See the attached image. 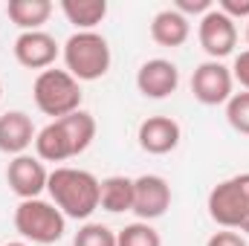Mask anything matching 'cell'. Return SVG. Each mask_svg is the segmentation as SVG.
Masks as SVG:
<instances>
[{"label":"cell","mask_w":249,"mask_h":246,"mask_svg":"<svg viewBox=\"0 0 249 246\" xmlns=\"http://www.w3.org/2000/svg\"><path fill=\"white\" fill-rule=\"evenodd\" d=\"M6 246H32V244H26V241H23V244H6Z\"/></svg>","instance_id":"26"},{"label":"cell","mask_w":249,"mask_h":246,"mask_svg":"<svg viewBox=\"0 0 249 246\" xmlns=\"http://www.w3.org/2000/svg\"><path fill=\"white\" fill-rule=\"evenodd\" d=\"M99 183L102 180H96L84 168L61 165V168L50 171L47 191H50L53 203L61 209L64 217H70V220H87L99 209Z\"/></svg>","instance_id":"2"},{"label":"cell","mask_w":249,"mask_h":246,"mask_svg":"<svg viewBox=\"0 0 249 246\" xmlns=\"http://www.w3.org/2000/svg\"><path fill=\"white\" fill-rule=\"evenodd\" d=\"M247 44H249V20H247Z\"/></svg>","instance_id":"27"},{"label":"cell","mask_w":249,"mask_h":246,"mask_svg":"<svg viewBox=\"0 0 249 246\" xmlns=\"http://www.w3.org/2000/svg\"><path fill=\"white\" fill-rule=\"evenodd\" d=\"M61 55V47H58V41L50 35V32H44V29H38V32H20L18 38H15V61L20 64V67H26V70H50L55 58Z\"/></svg>","instance_id":"11"},{"label":"cell","mask_w":249,"mask_h":246,"mask_svg":"<svg viewBox=\"0 0 249 246\" xmlns=\"http://www.w3.org/2000/svg\"><path fill=\"white\" fill-rule=\"evenodd\" d=\"M61 12L78 32H96L107 18V0H61Z\"/></svg>","instance_id":"18"},{"label":"cell","mask_w":249,"mask_h":246,"mask_svg":"<svg viewBox=\"0 0 249 246\" xmlns=\"http://www.w3.org/2000/svg\"><path fill=\"white\" fill-rule=\"evenodd\" d=\"M15 229L18 235L32 246H50L58 244L67 232V217L61 209L50 200H20L15 209Z\"/></svg>","instance_id":"4"},{"label":"cell","mask_w":249,"mask_h":246,"mask_svg":"<svg viewBox=\"0 0 249 246\" xmlns=\"http://www.w3.org/2000/svg\"><path fill=\"white\" fill-rule=\"evenodd\" d=\"M174 9H177L180 15H186V18H191V15H200V18H203L206 12L214 9V3H212V0H177Z\"/></svg>","instance_id":"23"},{"label":"cell","mask_w":249,"mask_h":246,"mask_svg":"<svg viewBox=\"0 0 249 246\" xmlns=\"http://www.w3.org/2000/svg\"><path fill=\"white\" fill-rule=\"evenodd\" d=\"M191 35V20L186 15H180L174 6L171 9H162L154 15L151 20V38L160 44V47H183Z\"/></svg>","instance_id":"15"},{"label":"cell","mask_w":249,"mask_h":246,"mask_svg":"<svg viewBox=\"0 0 249 246\" xmlns=\"http://www.w3.org/2000/svg\"><path fill=\"white\" fill-rule=\"evenodd\" d=\"M96 139V119L87 110H75L64 119L44 124L35 136V157L41 162H67L84 154Z\"/></svg>","instance_id":"1"},{"label":"cell","mask_w":249,"mask_h":246,"mask_svg":"<svg viewBox=\"0 0 249 246\" xmlns=\"http://www.w3.org/2000/svg\"><path fill=\"white\" fill-rule=\"evenodd\" d=\"M47 180H50V171L47 165L32 157V154H20V157H12V162L6 165V183L12 188L15 197L20 200H35L47 191Z\"/></svg>","instance_id":"9"},{"label":"cell","mask_w":249,"mask_h":246,"mask_svg":"<svg viewBox=\"0 0 249 246\" xmlns=\"http://www.w3.org/2000/svg\"><path fill=\"white\" fill-rule=\"evenodd\" d=\"M35 124L23 110H6L0 116V154L20 157L35 145Z\"/></svg>","instance_id":"14"},{"label":"cell","mask_w":249,"mask_h":246,"mask_svg":"<svg viewBox=\"0 0 249 246\" xmlns=\"http://www.w3.org/2000/svg\"><path fill=\"white\" fill-rule=\"evenodd\" d=\"M64 67L75 81H99L110 70V44L102 32H72L61 50Z\"/></svg>","instance_id":"3"},{"label":"cell","mask_w":249,"mask_h":246,"mask_svg":"<svg viewBox=\"0 0 249 246\" xmlns=\"http://www.w3.org/2000/svg\"><path fill=\"white\" fill-rule=\"evenodd\" d=\"M232 90H235L232 70L220 61H203L191 75V93L206 107L226 105L232 99Z\"/></svg>","instance_id":"8"},{"label":"cell","mask_w":249,"mask_h":246,"mask_svg":"<svg viewBox=\"0 0 249 246\" xmlns=\"http://www.w3.org/2000/svg\"><path fill=\"white\" fill-rule=\"evenodd\" d=\"M226 122L232 124V130L249 136V93H232V99L226 102Z\"/></svg>","instance_id":"21"},{"label":"cell","mask_w":249,"mask_h":246,"mask_svg":"<svg viewBox=\"0 0 249 246\" xmlns=\"http://www.w3.org/2000/svg\"><path fill=\"white\" fill-rule=\"evenodd\" d=\"M35 107L53 122L81 110V81H75L67 70H44L32 84Z\"/></svg>","instance_id":"5"},{"label":"cell","mask_w":249,"mask_h":246,"mask_svg":"<svg viewBox=\"0 0 249 246\" xmlns=\"http://www.w3.org/2000/svg\"><path fill=\"white\" fill-rule=\"evenodd\" d=\"M217 9H220L226 18H232V20H238V18L249 20V0H220Z\"/></svg>","instance_id":"24"},{"label":"cell","mask_w":249,"mask_h":246,"mask_svg":"<svg viewBox=\"0 0 249 246\" xmlns=\"http://www.w3.org/2000/svg\"><path fill=\"white\" fill-rule=\"evenodd\" d=\"M206 209H209V217L220 229L241 232L244 223L249 220V174H235L217 183L209 191Z\"/></svg>","instance_id":"6"},{"label":"cell","mask_w":249,"mask_h":246,"mask_svg":"<svg viewBox=\"0 0 249 246\" xmlns=\"http://www.w3.org/2000/svg\"><path fill=\"white\" fill-rule=\"evenodd\" d=\"M197 38H200V47L209 55V61H220V58H226V55L235 53V47H238V26H235L232 18H226L214 6L212 12H206L200 18Z\"/></svg>","instance_id":"7"},{"label":"cell","mask_w":249,"mask_h":246,"mask_svg":"<svg viewBox=\"0 0 249 246\" xmlns=\"http://www.w3.org/2000/svg\"><path fill=\"white\" fill-rule=\"evenodd\" d=\"M171 209V185L160 174H142L133 180V214L145 223L162 217Z\"/></svg>","instance_id":"10"},{"label":"cell","mask_w":249,"mask_h":246,"mask_svg":"<svg viewBox=\"0 0 249 246\" xmlns=\"http://www.w3.org/2000/svg\"><path fill=\"white\" fill-rule=\"evenodd\" d=\"M0 99H3V81H0Z\"/></svg>","instance_id":"28"},{"label":"cell","mask_w":249,"mask_h":246,"mask_svg":"<svg viewBox=\"0 0 249 246\" xmlns=\"http://www.w3.org/2000/svg\"><path fill=\"white\" fill-rule=\"evenodd\" d=\"M116 246H162V238L151 223L136 220L116 232Z\"/></svg>","instance_id":"19"},{"label":"cell","mask_w":249,"mask_h":246,"mask_svg":"<svg viewBox=\"0 0 249 246\" xmlns=\"http://www.w3.org/2000/svg\"><path fill=\"white\" fill-rule=\"evenodd\" d=\"M136 139H139V148L145 154L165 157V154H171L180 145L183 127H180L177 119H171V116H148L145 122L139 124Z\"/></svg>","instance_id":"13"},{"label":"cell","mask_w":249,"mask_h":246,"mask_svg":"<svg viewBox=\"0 0 249 246\" xmlns=\"http://www.w3.org/2000/svg\"><path fill=\"white\" fill-rule=\"evenodd\" d=\"M180 87V70L168 58H151L136 70V90L145 99H168Z\"/></svg>","instance_id":"12"},{"label":"cell","mask_w":249,"mask_h":246,"mask_svg":"<svg viewBox=\"0 0 249 246\" xmlns=\"http://www.w3.org/2000/svg\"><path fill=\"white\" fill-rule=\"evenodd\" d=\"M6 15L20 32H38L53 15V3L50 0H9Z\"/></svg>","instance_id":"16"},{"label":"cell","mask_w":249,"mask_h":246,"mask_svg":"<svg viewBox=\"0 0 249 246\" xmlns=\"http://www.w3.org/2000/svg\"><path fill=\"white\" fill-rule=\"evenodd\" d=\"M206 246H247V238L235 229H220L206 241Z\"/></svg>","instance_id":"22"},{"label":"cell","mask_w":249,"mask_h":246,"mask_svg":"<svg viewBox=\"0 0 249 246\" xmlns=\"http://www.w3.org/2000/svg\"><path fill=\"white\" fill-rule=\"evenodd\" d=\"M232 78L249 93V50H244L241 55H235V64H232Z\"/></svg>","instance_id":"25"},{"label":"cell","mask_w":249,"mask_h":246,"mask_svg":"<svg viewBox=\"0 0 249 246\" xmlns=\"http://www.w3.org/2000/svg\"><path fill=\"white\" fill-rule=\"evenodd\" d=\"M99 209H105L110 214L133 211V180L124 174L105 177L99 183Z\"/></svg>","instance_id":"17"},{"label":"cell","mask_w":249,"mask_h":246,"mask_svg":"<svg viewBox=\"0 0 249 246\" xmlns=\"http://www.w3.org/2000/svg\"><path fill=\"white\" fill-rule=\"evenodd\" d=\"M72 246H116V232L105 223H84L75 232Z\"/></svg>","instance_id":"20"}]
</instances>
